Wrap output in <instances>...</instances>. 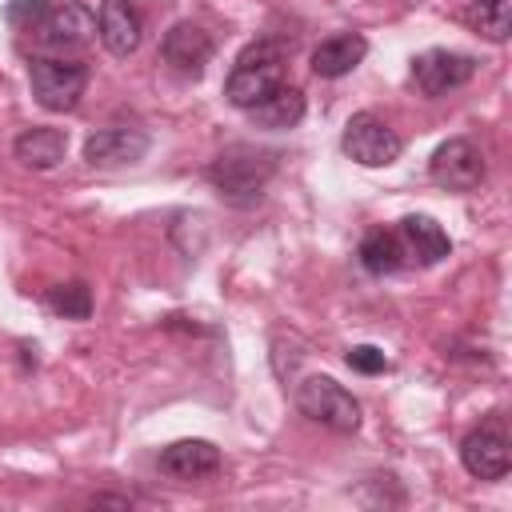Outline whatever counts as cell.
Instances as JSON below:
<instances>
[{"instance_id":"8992f818","label":"cell","mask_w":512,"mask_h":512,"mask_svg":"<svg viewBox=\"0 0 512 512\" xmlns=\"http://www.w3.org/2000/svg\"><path fill=\"white\" fill-rule=\"evenodd\" d=\"M460 464L476 480H504L512 468V448H508V428L504 416H488L480 428H472L460 440Z\"/></svg>"},{"instance_id":"d6986e66","label":"cell","mask_w":512,"mask_h":512,"mask_svg":"<svg viewBox=\"0 0 512 512\" xmlns=\"http://www.w3.org/2000/svg\"><path fill=\"white\" fill-rule=\"evenodd\" d=\"M468 24L492 40V44H504L508 32H512V0H476L468 8Z\"/></svg>"},{"instance_id":"30bf717a","label":"cell","mask_w":512,"mask_h":512,"mask_svg":"<svg viewBox=\"0 0 512 512\" xmlns=\"http://www.w3.org/2000/svg\"><path fill=\"white\" fill-rule=\"evenodd\" d=\"M152 136L148 128L140 124H108V128H96L88 140H84V160L92 168H128L136 160H144Z\"/></svg>"},{"instance_id":"2e32d148","label":"cell","mask_w":512,"mask_h":512,"mask_svg":"<svg viewBox=\"0 0 512 512\" xmlns=\"http://www.w3.org/2000/svg\"><path fill=\"white\" fill-rule=\"evenodd\" d=\"M248 120L256 128H268V132H284V128H296L304 120V92L296 84H280L272 88L260 104L248 108Z\"/></svg>"},{"instance_id":"9c48e42d","label":"cell","mask_w":512,"mask_h":512,"mask_svg":"<svg viewBox=\"0 0 512 512\" xmlns=\"http://www.w3.org/2000/svg\"><path fill=\"white\" fill-rule=\"evenodd\" d=\"M476 76V60L468 52H452V48H428L412 60V84L424 96H448L456 88H464Z\"/></svg>"},{"instance_id":"8fae6325","label":"cell","mask_w":512,"mask_h":512,"mask_svg":"<svg viewBox=\"0 0 512 512\" xmlns=\"http://www.w3.org/2000/svg\"><path fill=\"white\" fill-rule=\"evenodd\" d=\"M96 36L112 56H132L144 36V16H140L136 0H100Z\"/></svg>"},{"instance_id":"7c38bea8","label":"cell","mask_w":512,"mask_h":512,"mask_svg":"<svg viewBox=\"0 0 512 512\" xmlns=\"http://www.w3.org/2000/svg\"><path fill=\"white\" fill-rule=\"evenodd\" d=\"M160 56H164V64L176 68L180 76H200L204 64L212 60V36H208L200 24L180 20V24H172V28L164 32Z\"/></svg>"},{"instance_id":"7402d4cb","label":"cell","mask_w":512,"mask_h":512,"mask_svg":"<svg viewBox=\"0 0 512 512\" xmlns=\"http://www.w3.org/2000/svg\"><path fill=\"white\" fill-rule=\"evenodd\" d=\"M348 368H356V372H364V376H380V372H388V356L376 348V344H356V348H348Z\"/></svg>"},{"instance_id":"52a82bcc","label":"cell","mask_w":512,"mask_h":512,"mask_svg":"<svg viewBox=\"0 0 512 512\" xmlns=\"http://www.w3.org/2000/svg\"><path fill=\"white\" fill-rule=\"evenodd\" d=\"M340 148L348 160L364 164V168H388L404 140L388 128V120H380L376 112H356L348 124H344V136H340Z\"/></svg>"},{"instance_id":"9a60e30c","label":"cell","mask_w":512,"mask_h":512,"mask_svg":"<svg viewBox=\"0 0 512 512\" xmlns=\"http://www.w3.org/2000/svg\"><path fill=\"white\" fill-rule=\"evenodd\" d=\"M364 56H368V40H364L360 32H336V36H328V40H320V44L312 48V72H316L320 80H340V76H348Z\"/></svg>"},{"instance_id":"277c9868","label":"cell","mask_w":512,"mask_h":512,"mask_svg":"<svg viewBox=\"0 0 512 512\" xmlns=\"http://www.w3.org/2000/svg\"><path fill=\"white\" fill-rule=\"evenodd\" d=\"M296 408L308 420H316V424H324V428H332L340 436H352L360 428V404H356V396L344 384H336L332 376H308V380H300Z\"/></svg>"},{"instance_id":"ac0fdd59","label":"cell","mask_w":512,"mask_h":512,"mask_svg":"<svg viewBox=\"0 0 512 512\" xmlns=\"http://www.w3.org/2000/svg\"><path fill=\"white\" fill-rule=\"evenodd\" d=\"M356 256H360V268L372 272V276H392L396 268H404V248H400L396 228H376V232H368V236L360 240Z\"/></svg>"},{"instance_id":"6da1fadb","label":"cell","mask_w":512,"mask_h":512,"mask_svg":"<svg viewBox=\"0 0 512 512\" xmlns=\"http://www.w3.org/2000/svg\"><path fill=\"white\" fill-rule=\"evenodd\" d=\"M276 168H280V152L260 148V144H228L208 164V184L216 188L220 200H228L236 208H252V204H260Z\"/></svg>"},{"instance_id":"7a4b0ae2","label":"cell","mask_w":512,"mask_h":512,"mask_svg":"<svg viewBox=\"0 0 512 512\" xmlns=\"http://www.w3.org/2000/svg\"><path fill=\"white\" fill-rule=\"evenodd\" d=\"M280 84H284V52H280V44L276 40H252L236 56V64H232V72L224 80V96H228L232 108L248 112L252 104H260Z\"/></svg>"},{"instance_id":"44dd1931","label":"cell","mask_w":512,"mask_h":512,"mask_svg":"<svg viewBox=\"0 0 512 512\" xmlns=\"http://www.w3.org/2000/svg\"><path fill=\"white\" fill-rule=\"evenodd\" d=\"M48 12H52V0H8L4 4V20L20 32H36Z\"/></svg>"},{"instance_id":"e0dca14e","label":"cell","mask_w":512,"mask_h":512,"mask_svg":"<svg viewBox=\"0 0 512 512\" xmlns=\"http://www.w3.org/2000/svg\"><path fill=\"white\" fill-rule=\"evenodd\" d=\"M12 152H16V160H20L24 168L48 172V168H56V164L64 160V152H68V136H64L60 128L36 124V128H28V132H20V136H16Z\"/></svg>"},{"instance_id":"4fadbf2b","label":"cell","mask_w":512,"mask_h":512,"mask_svg":"<svg viewBox=\"0 0 512 512\" xmlns=\"http://www.w3.org/2000/svg\"><path fill=\"white\" fill-rule=\"evenodd\" d=\"M396 236H400V248H404V264L428 268V264H440L452 252L448 232L432 216H404L396 224Z\"/></svg>"},{"instance_id":"5b68a950","label":"cell","mask_w":512,"mask_h":512,"mask_svg":"<svg viewBox=\"0 0 512 512\" xmlns=\"http://www.w3.org/2000/svg\"><path fill=\"white\" fill-rule=\"evenodd\" d=\"M36 48L44 56H72V52H84L92 40H96V16L92 8L76 4V0H64V4H52V12L40 20V28L32 32Z\"/></svg>"},{"instance_id":"5bb4252c","label":"cell","mask_w":512,"mask_h":512,"mask_svg":"<svg viewBox=\"0 0 512 512\" xmlns=\"http://www.w3.org/2000/svg\"><path fill=\"white\" fill-rule=\"evenodd\" d=\"M156 468L168 480H200L220 468V448L212 440H176L156 456Z\"/></svg>"},{"instance_id":"ffe728a7","label":"cell","mask_w":512,"mask_h":512,"mask_svg":"<svg viewBox=\"0 0 512 512\" xmlns=\"http://www.w3.org/2000/svg\"><path fill=\"white\" fill-rule=\"evenodd\" d=\"M48 308L64 320H88L92 316V292H88L84 280L56 284V288H48Z\"/></svg>"},{"instance_id":"ba28073f","label":"cell","mask_w":512,"mask_h":512,"mask_svg":"<svg viewBox=\"0 0 512 512\" xmlns=\"http://www.w3.org/2000/svg\"><path fill=\"white\" fill-rule=\"evenodd\" d=\"M484 172H488L484 152L472 140H464V136L444 140L432 152V160H428V176L440 188H448V192H472V188H480L484 184Z\"/></svg>"},{"instance_id":"603a6c76","label":"cell","mask_w":512,"mask_h":512,"mask_svg":"<svg viewBox=\"0 0 512 512\" xmlns=\"http://www.w3.org/2000/svg\"><path fill=\"white\" fill-rule=\"evenodd\" d=\"M92 504H116V508H128L124 496H92Z\"/></svg>"},{"instance_id":"3957f363","label":"cell","mask_w":512,"mask_h":512,"mask_svg":"<svg viewBox=\"0 0 512 512\" xmlns=\"http://www.w3.org/2000/svg\"><path fill=\"white\" fill-rule=\"evenodd\" d=\"M28 84L40 108L48 112H72L88 88V64L72 56H36L28 64Z\"/></svg>"}]
</instances>
